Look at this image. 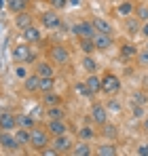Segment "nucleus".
Here are the masks:
<instances>
[{"label": "nucleus", "mask_w": 148, "mask_h": 156, "mask_svg": "<svg viewBox=\"0 0 148 156\" xmlns=\"http://www.w3.org/2000/svg\"><path fill=\"white\" fill-rule=\"evenodd\" d=\"M49 141H51V133L47 131V127H45V129H43V127L30 129V148H34L36 152L45 150V148L49 146Z\"/></svg>", "instance_id": "1"}, {"label": "nucleus", "mask_w": 148, "mask_h": 156, "mask_svg": "<svg viewBox=\"0 0 148 156\" xmlns=\"http://www.w3.org/2000/svg\"><path fill=\"white\" fill-rule=\"evenodd\" d=\"M121 91V78L112 72H106L102 76V93L104 95H117Z\"/></svg>", "instance_id": "2"}, {"label": "nucleus", "mask_w": 148, "mask_h": 156, "mask_svg": "<svg viewBox=\"0 0 148 156\" xmlns=\"http://www.w3.org/2000/svg\"><path fill=\"white\" fill-rule=\"evenodd\" d=\"M49 59L55 66H66V63L70 61V51H68V47H64V44H53L49 49Z\"/></svg>", "instance_id": "3"}, {"label": "nucleus", "mask_w": 148, "mask_h": 156, "mask_svg": "<svg viewBox=\"0 0 148 156\" xmlns=\"http://www.w3.org/2000/svg\"><path fill=\"white\" fill-rule=\"evenodd\" d=\"M51 146L57 150V154H70L72 148H74V139L68 135V133H64V135H55L53 141H51Z\"/></svg>", "instance_id": "4"}, {"label": "nucleus", "mask_w": 148, "mask_h": 156, "mask_svg": "<svg viewBox=\"0 0 148 156\" xmlns=\"http://www.w3.org/2000/svg\"><path fill=\"white\" fill-rule=\"evenodd\" d=\"M0 148L4 152H17L21 146H19V141H17L13 131H0Z\"/></svg>", "instance_id": "5"}, {"label": "nucleus", "mask_w": 148, "mask_h": 156, "mask_svg": "<svg viewBox=\"0 0 148 156\" xmlns=\"http://www.w3.org/2000/svg\"><path fill=\"white\" fill-rule=\"evenodd\" d=\"M72 34L78 36V38H93L98 32H95V27H93V21L83 19V21H78V23L72 26Z\"/></svg>", "instance_id": "6"}, {"label": "nucleus", "mask_w": 148, "mask_h": 156, "mask_svg": "<svg viewBox=\"0 0 148 156\" xmlns=\"http://www.w3.org/2000/svg\"><path fill=\"white\" fill-rule=\"evenodd\" d=\"M108 108H106V104H99V101H95V104L91 105V120L98 125V127H102V125H106L108 122Z\"/></svg>", "instance_id": "7"}, {"label": "nucleus", "mask_w": 148, "mask_h": 156, "mask_svg": "<svg viewBox=\"0 0 148 156\" xmlns=\"http://www.w3.org/2000/svg\"><path fill=\"white\" fill-rule=\"evenodd\" d=\"M40 23L47 27V30H59L61 17H59V13H57L55 9H51V11H45V13L40 15Z\"/></svg>", "instance_id": "8"}, {"label": "nucleus", "mask_w": 148, "mask_h": 156, "mask_svg": "<svg viewBox=\"0 0 148 156\" xmlns=\"http://www.w3.org/2000/svg\"><path fill=\"white\" fill-rule=\"evenodd\" d=\"M11 57H13L15 63H30L32 51H30V47H25V44H17V47H13Z\"/></svg>", "instance_id": "9"}, {"label": "nucleus", "mask_w": 148, "mask_h": 156, "mask_svg": "<svg viewBox=\"0 0 148 156\" xmlns=\"http://www.w3.org/2000/svg\"><path fill=\"white\" fill-rule=\"evenodd\" d=\"M17 129V114L9 112V110H2L0 114V131H15Z\"/></svg>", "instance_id": "10"}, {"label": "nucleus", "mask_w": 148, "mask_h": 156, "mask_svg": "<svg viewBox=\"0 0 148 156\" xmlns=\"http://www.w3.org/2000/svg\"><path fill=\"white\" fill-rule=\"evenodd\" d=\"M24 82V91L25 93H40V76L34 72V74H28V78H24L21 80Z\"/></svg>", "instance_id": "11"}, {"label": "nucleus", "mask_w": 148, "mask_h": 156, "mask_svg": "<svg viewBox=\"0 0 148 156\" xmlns=\"http://www.w3.org/2000/svg\"><path fill=\"white\" fill-rule=\"evenodd\" d=\"M47 131L51 133V137H55V135H64V133H68V122H66V118H59V120H49L47 122Z\"/></svg>", "instance_id": "12"}, {"label": "nucleus", "mask_w": 148, "mask_h": 156, "mask_svg": "<svg viewBox=\"0 0 148 156\" xmlns=\"http://www.w3.org/2000/svg\"><path fill=\"white\" fill-rule=\"evenodd\" d=\"M21 36H24V40L28 42V44H36V42H40V38H43L40 30L34 26V23H32L30 27H25V30H21Z\"/></svg>", "instance_id": "13"}, {"label": "nucleus", "mask_w": 148, "mask_h": 156, "mask_svg": "<svg viewBox=\"0 0 148 156\" xmlns=\"http://www.w3.org/2000/svg\"><path fill=\"white\" fill-rule=\"evenodd\" d=\"M93 42H95V49H98V51H108V49L114 44L112 34H99V32L93 36Z\"/></svg>", "instance_id": "14"}, {"label": "nucleus", "mask_w": 148, "mask_h": 156, "mask_svg": "<svg viewBox=\"0 0 148 156\" xmlns=\"http://www.w3.org/2000/svg\"><path fill=\"white\" fill-rule=\"evenodd\" d=\"M38 76H55V63L53 61H47V59H43V61H36V70H34Z\"/></svg>", "instance_id": "15"}, {"label": "nucleus", "mask_w": 148, "mask_h": 156, "mask_svg": "<svg viewBox=\"0 0 148 156\" xmlns=\"http://www.w3.org/2000/svg\"><path fill=\"white\" fill-rule=\"evenodd\" d=\"M125 32H127L129 36H138V34L142 32V21H140L135 15L127 17V19H125Z\"/></svg>", "instance_id": "16"}, {"label": "nucleus", "mask_w": 148, "mask_h": 156, "mask_svg": "<svg viewBox=\"0 0 148 156\" xmlns=\"http://www.w3.org/2000/svg\"><path fill=\"white\" fill-rule=\"evenodd\" d=\"M133 13H135V4H133L131 0H121V2H119V6H117V15H119V17L127 19V17H131Z\"/></svg>", "instance_id": "17"}, {"label": "nucleus", "mask_w": 148, "mask_h": 156, "mask_svg": "<svg viewBox=\"0 0 148 156\" xmlns=\"http://www.w3.org/2000/svg\"><path fill=\"white\" fill-rule=\"evenodd\" d=\"M40 101H43L45 108H51V105H61V95H59V93H55V89H53V91L43 93Z\"/></svg>", "instance_id": "18"}, {"label": "nucleus", "mask_w": 148, "mask_h": 156, "mask_svg": "<svg viewBox=\"0 0 148 156\" xmlns=\"http://www.w3.org/2000/svg\"><path fill=\"white\" fill-rule=\"evenodd\" d=\"M72 154L74 156H91V154H95V152H93V148H91V144H89V141L80 139L78 144H74Z\"/></svg>", "instance_id": "19"}, {"label": "nucleus", "mask_w": 148, "mask_h": 156, "mask_svg": "<svg viewBox=\"0 0 148 156\" xmlns=\"http://www.w3.org/2000/svg\"><path fill=\"white\" fill-rule=\"evenodd\" d=\"M32 23H34V19H32V15H30L28 11L15 15V27H17V30H25V27H30Z\"/></svg>", "instance_id": "20"}, {"label": "nucleus", "mask_w": 148, "mask_h": 156, "mask_svg": "<svg viewBox=\"0 0 148 156\" xmlns=\"http://www.w3.org/2000/svg\"><path fill=\"white\" fill-rule=\"evenodd\" d=\"M85 82H87V87L91 89V93H93V95L102 93V76H98V74H87Z\"/></svg>", "instance_id": "21"}, {"label": "nucleus", "mask_w": 148, "mask_h": 156, "mask_svg": "<svg viewBox=\"0 0 148 156\" xmlns=\"http://www.w3.org/2000/svg\"><path fill=\"white\" fill-rule=\"evenodd\" d=\"M45 114L49 120H59V118H66V108L64 105H51L45 110Z\"/></svg>", "instance_id": "22"}, {"label": "nucleus", "mask_w": 148, "mask_h": 156, "mask_svg": "<svg viewBox=\"0 0 148 156\" xmlns=\"http://www.w3.org/2000/svg\"><path fill=\"white\" fill-rule=\"evenodd\" d=\"M24 127V129H34L36 127V120H34V114H17V129Z\"/></svg>", "instance_id": "23"}, {"label": "nucleus", "mask_w": 148, "mask_h": 156, "mask_svg": "<svg viewBox=\"0 0 148 156\" xmlns=\"http://www.w3.org/2000/svg\"><path fill=\"white\" fill-rule=\"evenodd\" d=\"M91 21H93L95 32H99V34H112V26H110V23H108L104 17H93Z\"/></svg>", "instance_id": "24"}, {"label": "nucleus", "mask_w": 148, "mask_h": 156, "mask_svg": "<svg viewBox=\"0 0 148 156\" xmlns=\"http://www.w3.org/2000/svg\"><path fill=\"white\" fill-rule=\"evenodd\" d=\"M6 9L15 15L24 13V11H28V0H6Z\"/></svg>", "instance_id": "25"}, {"label": "nucleus", "mask_w": 148, "mask_h": 156, "mask_svg": "<svg viewBox=\"0 0 148 156\" xmlns=\"http://www.w3.org/2000/svg\"><path fill=\"white\" fill-rule=\"evenodd\" d=\"M78 49H80L83 55H91L93 51H98L93 38H78Z\"/></svg>", "instance_id": "26"}, {"label": "nucleus", "mask_w": 148, "mask_h": 156, "mask_svg": "<svg viewBox=\"0 0 148 156\" xmlns=\"http://www.w3.org/2000/svg\"><path fill=\"white\" fill-rule=\"evenodd\" d=\"M80 66H83V70H85L87 74H95V72H98V61H95L91 55H83Z\"/></svg>", "instance_id": "27"}, {"label": "nucleus", "mask_w": 148, "mask_h": 156, "mask_svg": "<svg viewBox=\"0 0 148 156\" xmlns=\"http://www.w3.org/2000/svg\"><path fill=\"white\" fill-rule=\"evenodd\" d=\"M95 135H98V131L93 129V127H89V125H85V127H80V129L76 131V137L78 139H85V141L95 139Z\"/></svg>", "instance_id": "28"}, {"label": "nucleus", "mask_w": 148, "mask_h": 156, "mask_svg": "<svg viewBox=\"0 0 148 156\" xmlns=\"http://www.w3.org/2000/svg\"><path fill=\"white\" fill-rule=\"evenodd\" d=\"M121 57H125V59L138 57V47H135L133 42H125V44H121Z\"/></svg>", "instance_id": "29"}, {"label": "nucleus", "mask_w": 148, "mask_h": 156, "mask_svg": "<svg viewBox=\"0 0 148 156\" xmlns=\"http://www.w3.org/2000/svg\"><path fill=\"white\" fill-rule=\"evenodd\" d=\"M99 129H102V135L108 137V139H117V135H119L117 125H112V122H106V125H102Z\"/></svg>", "instance_id": "30"}, {"label": "nucleus", "mask_w": 148, "mask_h": 156, "mask_svg": "<svg viewBox=\"0 0 148 156\" xmlns=\"http://www.w3.org/2000/svg\"><path fill=\"white\" fill-rule=\"evenodd\" d=\"M55 76H40V93H47L55 89Z\"/></svg>", "instance_id": "31"}, {"label": "nucleus", "mask_w": 148, "mask_h": 156, "mask_svg": "<svg viewBox=\"0 0 148 156\" xmlns=\"http://www.w3.org/2000/svg\"><path fill=\"white\" fill-rule=\"evenodd\" d=\"M74 91H76L80 97H87V99H91V97H93V93H91V89L87 87V82H85V80L76 82V84H74Z\"/></svg>", "instance_id": "32"}, {"label": "nucleus", "mask_w": 148, "mask_h": 156, "mask_svg": "<svg viewBox=\"0 0 148 156\" xmlns=\"http://www.w3.org/2000/svg\"><path fill=\"white\" fill-rule=\"evenodd\" d=\"M98 156H114L117 154V146L114 144H102L98 150H95Z\"/></svg>", "instance_id": "33"}, {"label": "nucleus", "mask_w": 148, "mask_h": 156, "mask_svg": "<svg viewBox=\"0 0 148 156\" xmlns=\"http://www.w3.org/2000/svg\"><path fill=\"white\" fill-rule=\"evenodd\" d=\"M15 137H17L19 146H30V129L19 127V131H15Z\"/></svg>", "instance_id": "34"}, {"label": "nucleus", "mask_w": 148, "mask_h": 156, "mask_svg": "<svg viewBox=\"0 0 148 156\" xmlns=\"http://www.w3.org/2000/svg\"><path fill=\"white\" fill-rule=\"evenodd\" d=\"M131 104H138V105H146L148 104V95L144 91H135L131 95Z\"/></svg>", "instance_id": "35"}, {"label": "nucleus", "mask_w": 148, "mask_h": 156, "mask_svg": "<svg viewBox=\"0 0 148 156\" xmlns=\"http://www.w3.org/2000/svg\"><path fill=\"white\" fill-rule=\"evenodd\" d=\"M133 15H135V17H138V19L142 21V23H144V21H148V6H146V4H142V6H138Z\"/></svg>", "instance_id": "36"}, {"label": "nucleus", "mask_w": 148, "mask_h": 156, "mask_svg": "<svg viewBox=\"0 0 148 156\" xmlns=\"http://www.w3.org/2000/svg\"><path fill=\"white\" fill-rule=\"evenodd\" d=\"M15 76L19 78V80L28 78V68H25V63H17V66H15Z\"/></svg>", "instance_id": "37"}, {"label": "nucleus", "mask_w": 148, "mask_h": 156, "mask_svg": "<svg viewBox=\"0 0 148 156\" xmlns=\"http://www.w3.org/2000/svg\"><path fill=\"white\" fill-rule=\"evenodd\" d=\"M106 108H108V112H121V108H123V105L119 104L114 97H110V99H108V104H106Z\"/></svg>", "instance_id": "38"}, {"label": "nucleus", "mask_w": 148, "mask_h": 156, "mask_svg": "<svg viewBox=\"0 0 148 156\" xmlns=\"http://www.w3.org/2000/svg\"><path fill=\"white\" fill-rule=\"evenodd\" d=\"M138 63L144 66V68H148V51H146V49L138 51Z\"/></svg>", "instance_id": "39"}, {"label": "nucleus", "mask_w": 148, "mask_h": 156, "mask_svg": "<svg viewBox=\"0 0 148 156\" xmlns=\"http://www.w3.org/2000/svg\"><path fill=\"white\" fill-rule=\"evenodd\" d=\"M131 114H133V118H144V105L133 104V110H131Z\"/></svg>", "instance_id": "40"}, {"label": "nucleus", "mask_w": 148, "mask_h": 156, "mask_svg": "<svg viewBox=\"0 0 148 156\" xmlns=\"http://www.w3.org/2000/svg\"><path fill=\"white\" fill-rule=\"evenodd\" d=\"M66 4H68V0H51V6H53L55 11H61V9H66Z\"/></svg>", "instance_id": "41"}, {"label": "nucleus", "mask_w": 148, "mask_h": 156, "mask_svg": "<svg viewBox=\"0 0 148 156\" xmlns=\"http://www.w3.org/2000/svg\"><path fill=\"white\" fill-rule=\"evenodd\" d=\"M135 154L138 156H148V144H140L138 150H135Z\"/></svg>", "instance_id": "42"}, {"label": "nucleus", "mask_w": 148, "mask_h": 156, "mask_svg": "<svg viewBox=\"0 0 148 156\" xmlns=\"http://www.w3.org/2000/svg\"><path fill=\"white\" fill-rule=\"evenodd\" d=\"M140 34H142V36L148 40V21H144V23H142V32H140Z\"/></svg>", "instance_id": "43"}, {"label": "nucleus", "mask_w": 148, "mask_h": 156, "mask_svg": "<svg viewBox=\"0 0 148 156\" xmlns=\"http://www.w3.org/2000/svg\"><path fill=\"white\" fill-rule=\"evenodd\" d=\"M142 129H144V131H146V133H148V116H146V118H144V122H142Z\"/></svg>", "instance_id": "44"}, {"label": "nucleus", "mask_w": 148, "mask_h": 156, "mask_svg": "<svg viewBox=\"0 0 148 156\" xmlns=\"http://www.w3.org/2000/svg\"><path fill=\"white\" fill-rule=\"evenodd\" d=\"M144 49H146V51H148V42H146V47H144Z\"/></svg>", "instance_id": "45"}, {"label": "nucleus", "mask_w": 148, "mask_h": 156, "mask_svg": "<svg viewBox=\"0 0 148 156\" xmlns=\"http://www.w3.org/2000/svg\"><path fill=\"white\" fill-rule=\"evenodd\" d=\"M0 114H2V108H0Z\"/></svg>", "instance_id": "46"}, {"label": "nucleus", "mask_w": 148, "mask_h": 156, "mask_svg": "<svg viewBox=\"0 0 148 156\" xmlns=\"http://www.w3.org/2000/svg\"><path fill=\"white\" fill-rule=\"evenodd\" d=\"M28 2H30V0H28Z\"/></svg>", "instance_id": "47"}]
</instances>
